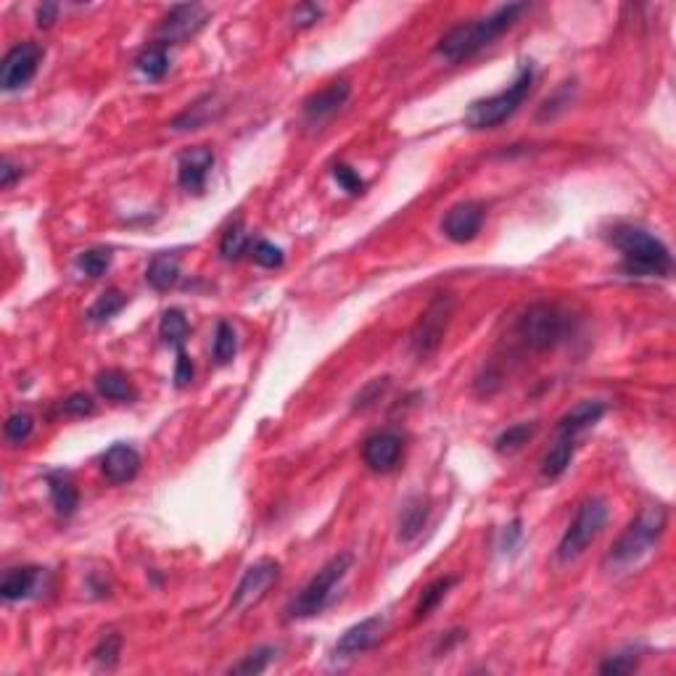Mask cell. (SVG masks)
I'll return each instance as SVG.
<instances>
[{
  "mask_svg": "<svg viewBox=\"0 0 676 676\" xmlns=\"http://www.w3.org/2000/svg\"><path fill=\"white\" fill-rule=\"evenodd\" d=\"M523 11H526V3H507V5H499L494 14L484 16V19L460 24L439 40L436 53L449 63L465 62V59L481 53L484 48H489L494 40L502 37L510 27H516Z\"/></svg>",
  "mask_w": 676,
  "mask_h": 676,
  "instance_id": "cell-1",
  "label": "cell"
},
{
  "mask_svg": "<svg viewBox=\"0 0 676 676\" xmlns=\"http://www.w3.org/2000/svg\"><path fill=\"white\" fill-rule=\"evenodd\" d=\"M669 526V510L663 505H650L634 521L626 526V531L615 539L611 553L605 557V565L611 574H623L645 563L655 553L658 542L663 539Z\"/></svg>",
  "mask_w": 676,
  "mask_h": 676,
  "instance_id": "cell-2",
  "label": "cell"
},
{
  "mask_svg": "<svg viewBox=\"0 0 676 676\" xmlns=\"http://www.w3.org/2000/svg\"><path fill=\"white\" fill-rule=\"evenodd\" d=\"M611 244L623 256V273L634 277H669L671 251L661 238L634 225H621L611 230Z\"/></svg>",
  "mask_w": 676,
  "mask_h": 676,
  "instance_id": "cell-3",
  "label": "cell"
},
{
  "mask_svg": "<svg viewBox=\"0 0 676 676\" xmlns=\"http://www.w3.org/2000/svg\"><path fill=\"white\" fill-rule=\"evenodd\" d=\"M531 88H534V66L523 63L518 77L513 80V85H507L505 91L497 92V95H489V98H481V101L470 103V109L465 111V127H470V130H494L502 122H507L521 109Z\"/></svg>",
  "mask_w": 676,
  "mask_h": 676,
  "instance_id": "cell-4",
  "label": "cell"
},
{
  "mask_svg": "<svg viewBox=\"0 0 676 676\" xmlns=\"http://www.w3.org/2000/svg\"><path fill=\"white\" fill-rule=\"evenodd\" d=\"M354 565V557L349 553H341L336 557H331L312 579L309 584L291 600L288 605V618H312V615H320L336 597V589L341 586V582L349 576Z\"/></svg>",
  "mask_w": 676,
  "mask_h": 676,
  "instance_id": "cell-5",
  "label": "cell"
},
{
  "mask_svg": "<svg viewBox=\"0 0 676 676\" xmlns=\"http://www.w3.org/2000/svg\"><path fill=\"white\" fill-rule=\"evenodd\" d=\"M571 331V317L557 304H531L516 323V336L534 352H547L563 343Z\"/></svg>",
  "mask_w": 676,
  "mask_h": 676,
  "instance_id": "cell-6",
  "label": "cell"
},
{
  "mask_svg": "<svg viewBox=\"0 0 676 676\" xmlns=\"http://www.w3.org/2000/svg\"><path fill=\"white\" fill-rule=\"evenodd\" d=\"M611 516V507L603 497H586L579 505L574 521L568 523L560 545H557V560L560 563H574L586 553V547L600 536Z\"/></svg>",
  "mask_w": 676,
  "mask_h": 676,
  "instance_id": "cell-7",
  "label": "cell"
},
{
  "mask_svg": "<svg viewBox=\"0 0 676 676\" xmlns=\"http://www.w3.org/2000/svg\"><path fill=\"white\" fill-rule=\"evenodd\" d=\"M455 317V296L452 294H436L430 304L423 309L418 323L410 331V352L418 360H429L430 354L439 352L444 343V336L449 331V323Z\"/></svg>",
  "mask_w": 676,
  "mask_h": 676,
  "instance_id": "cell-8",
  "label": "cell"
},
{
  "mask_svg": "<svg viewBox=\"0 0 676 676\" xmlns=\"http://www.w3.org/2000/svg\"><path fill=\"white\" fill-rule=\"evenodd\" d=\"M207 19H209V11L204 8V5H198V3H185V5H175L167 16H164V22L159 24V30H156V43H161L164 48L167 45H180L185 40H190L196 32L201 30L204 24H207Z\"/></svg>",
  "mask_w": 676,
  "mask_h": 676,
  "instance_id": "cell-9",
  "label": "cell"
},
{
  "mask_svg": "<svg viewBox=\"0 0 676 676\" xmlns=\"http://www.w3.org/2000/svg\"><path fill=\"white\" fill-rule=\"evenodd\" d=\"M43 62V48L37 43H19L14 45L0 66V85L3 91H19L37 74V66Z\"/></svg>",
  "mask_w": 676,
  "mask_h": 676,
  "instance_id": "cell-10",
  "label": "cell"
},
{
  "mask_svg": "<svg viewBox=\"0 0 676 676\" xmlns=\"http://www.w3.org/2000/svg\"><path fill=\"white\" fill-rule=\"evenodd\" d=\"M277 579H280V563L273 557H262L254 565H248L233 594V611H248L251 605H256Z\"/></svg>",
  "mask_w": 676,
  "mask_h": 676,
  "instance_id": "cell-11",
  "label": "cell"
},
{
  "mask_svg": "<svg viewBox=\"0 0 676 676\" xmlns=\"http://www.w3.org/2000/svg\"><path fill=\"white\" fill-rule=\"evenodd\" d=\"M487 209L481 201H460L455 204L444 219H441V233L452 241V244H470L484 225Z\"/></svg>",
  "mask_w": 676,
  "mask_h": 676,
  "instance_id": "cell-12",
  "label": "cell"
},
{
  "mask_svg": "<svg viewBox=\"0 0 676 676\" xmlns=\"http://www.w3.org/2000/svg\"><path fill=\"white\" fill-rule=\"evenodd\" d=\"M401 452H404V439L397 430H378L362 444V460L372 473H391L400 465Z\"/></svg>",
  "mask_w": 676,
  "mask_h": 676,
  "instance_id": "cell-13",
  "label": "cell"
},
{
  "mask_svg": "<svg viewBox=\"0 0 676 676\" xmlns=\"http://www.w3.org/2000/svg\"><path fill=\"white\" fill-rule=\"evenodd\" d=\"M386 629H389V621L383 615H370L365 621L349 626L336 642V655L338 658H354V655L365 652L383 640Z\"/></svg>",
  "mask_w": 676,
  "mask_h": 676,
  "instance_id": "cell-14",
  "label": "cell"
},
{
  "mask_svg": "<svg viewBox=\"0 0 676 676\" xmlns=\"http://www.w3.org/2000/svg\"><path fill=\"white\" fill-rule=\"evenodd\" d=\"M212 167H215V151L212 149H207V146L188 149L180 156V164H178V183L183 185L188 193H201Z\"/></svg>",
  "mask_w": 676,
  "mask_h": 676,
  "instance_id": "cell-15",
  "label": "cell"
},
{
  "mask_svg": "<svg viewBox=\"0 0 676 676\" xmlns=\"http://www.w3.org/2000/svg\"><path fill=\"white\" fill-rule=\"evenodd\" d=\"M101 470H103L106 481H111L114 487L130 484V481L138 476V470H140V455H138V449H132L130 444H114V447L103 455Z\"/></svg>",
  "mask_w": 676,
  "mask_h": 676,
  "instance_id": "cell-16",
  "label": "cell"
},
{
  "mask_svg": "<svg viewBox=\"0 0 676 676\" xmlns=\"http://www.w3.org/2000/svg\"><path fill=\"white\" fill-rule=\"evenodd\" d=\"M352 95V85L346 80H338V82H331L328 88L317 91L314 95H309L304 101V114L312 122H323L328 117H333L338 109L349 101Z\"/></svg>",
  "mask_w": 676,
  "mask_h": 676,
  "instance_id": "cell-17",
  "label": "cell"
},
{
  "mask_svg": "<svg viewBox=\"0 0 676 676\" xmlns=\"http://www.w3.org/2000/svg\"><path fill=\"white\" fill-rule=\"evenodd\" d=\"M608 412L605 401H579L574 410H568L560 420H557V436H574L579 439L586 429H592L603 415Z\"/></svg>",
  "mask_w": 676,
  "mask_h": 676,
  "instance_id": "cell-18",
  "label": "cell"
},
{
  "mask_svg": "<svg viewBox=\"0 0 676 676\" xmlns=\"http://www.w3.org/2000/svg\"><path fill=\"white\" fill-rule=\"evenodd\" d=\"M574 452H576V439L574 436H557L555 444L550 447V452L542 460V478H547V481L560 478L568 470L571 460H574Z\"/></svg>",
  "mask_w": 676,
  "mask_h": 676,
  "instance_id": "cell-19",
  "label": "cell"
},
{
  "mask_svg": "<svg viewBox=\"0 0 676 676\" xmlns=\"http://www.w3.org/2000/svg\"><path fill=\"white\" fill-rule=\"evenodd\" d=\"M95 389H98L101 397H106V400L111 401H132L138 397V391H135L130 375H124L122 370L114 368L101 370V372L95 375Z\"/></svg>",
  "mask_w": 676,
  "mask_h": 676,
  "instance_id": "cell-20",
  "label": "cell"
},
{
  "mask_svg": "<svg viewBox=\"0 0 676 676\" xmlns=\"http://www.w3.org/2000/svg\"><path fill=\"white\" fill-rule=\"evenodd\" d=\"M37 576H40V571L32 568V565L8 571V574L3 576V582H0V594H3V600H5V603H16V600L30 597L32 589L37 584Z\"/></svg>",
  "mask_w": 676,
  "mask_h": 676,
  "instance_id": "cell-21",
  "label": "cell"
},
{
  "mask_svg": "<svg viewBox=\"0 0 676 676\" xmlns=\"http://www.w3.org/2000/svg\"><path fill=\"white\" fill-rule=\"evenodd\" d=\"M146 280L156 291H169L180 280V262L175 254H156L146 270Z\"/></svg>",
  "mask_w": 676,
  "mask_h": 676,
  "instance_id": "cell-22",
  "label": "cell"
},
{
  "mask_svg": "<svg viewBox=\"0 0 676 676\" xmlns=\"http://www.w3.org/2000/svg\"><path fill=\"white\" fill-rule=\"evenodd\" d=\"M48 489H51V499L59 516H74V510L80 507V492L74 487V481L66 473H51L48 476Z\"/></svg>",
  "mask_w": 676,
  "mask_h": 676,
  "instance_id": "cell-23",
  "label": "cell"
},
{
  "mask_svg": "<svg viewBox=\"0 0 676 676\" xmlns=\"http://www.w3.org/2000/svg\"><path fill=\"white\" fill-rule=\"evenodd\" d=\"M429 499H423V497H412L404 507H401L400 513V539L401 542H412L420 531H423V526L429 521Z\"/></svg>",
  "mask_w": 676,
  "mask_h": 676,
  "instance_id": "cell-24",
  "label": "cell"
},
{
  "mask_svg": "<svg viewBox=\"0 0 676 676\" xmlns=\"http://www.w3.org/2000/svg\"><path fill=\"white\" fill-rule=\"evenodd\" d=\"M458 584V576H441V579H436V582H430L423 592H420V600H418V605H415V621H423V618H429L436 608H439V603L449 594V589Z\"/></svg>",
  "mask_w": 676,
  "mask_h": 676,
  "instance_id": "cell-25",
  "label": "cell"
},
{
  "mask_svg": "<svg viewBox=\"0 0 676 676\" xmlns=\"http://www.w3.org/2000/svg\"><path fill=\"white\" fill-rule=\"evenodd\" d=\"M159 336L164 338V343L175 346L178 352L185 349V341L190 336V325H188V320H185V314L180 309H167V312L161 314Z\"/></svg>",
  "mask_w": 676,
  "mask_h": 676,
  "instance_id": "cell-26",
  "label": "cell"
},
{
  "mask_svg": "<svg viewBox=\"0 0 676 676\" xmlns=\"http://www.w3.org/2000/svg\"><path fill=\"white\" fill-rule=\"evenodd\" d=\"M138 69L149 80H161L169 72V53L161 43H151L140 56H138Z\"/></svg>",
  "mask_w": 676,
  "mask_h": 676,
  "instance_id": "cell-27",
  "label": "cell"
},
{
  "mask_svg": "<svg viewBox=\"0 0 676 676\" xmlns=\"http://www.w3.org/2000/svg\"><path fill=\"white\" fill-rule=\"evenodd\" d=\"M536 433V426L534 423H518V426H510L507 430H502L494 441V449L499 455H513L518 452L523 444H528Z\"/></svg>",
  "mask_w": 676,
  "mask_h": 676,
  "instance_id": "cell-28",
  "label": "cell"
},
{
  "mask_svg": "<svg viewBox=\"0 0 676 676\" xmlns=\"http://www.w3.org/2000/svg\"><path fill=\"white\" fill-rule=\"evenodd\" d=\"M246 246H248V236H246L244 222H241V219L230 222V225H227V230L222 233L219 254H222L227 262H233V259H241V256L246 254Z\"/></svg>",
  "mask_w": 676,
  "mask_h": 676,
  "instance_id": "cell-29",
  "label": "cell"
},
{
  "mask_svg": "<svg viewBox=\"0 0 676 676\" xmlns=\"http://www.w3.org/2000/svg\"><path fill=\"white\" fill-rule=\"evenodd\" d=\"M127 304V296H124L122 291H117V288H109L106 294H101L98 296V302L88 309V320L91 323H106V320H111L114 314H120Z\"/></svg>",
  "mask_w": 676,
  "mask_h": 676,
  "instance_id": "cell-30",
  "label": "cell"
},
{
  "mask_svg": "<svg viewBox=\"0 0 676 676\" xmlns=\"http://www.w3.org/2000/svg\"><path fill=\"white\" fill-rule=\"evenodd\" d=\"M212 352H215V360L219 365H227L236 352H238V336H236V328L227 323V320H219L215 331V343H212Z\"/></svg>",
  "mask_w": 676,
  "mask_h": 676,
  "instance_id": "cell-31",
  "label": "cell"
},
{
  "mask_svg": "<svg viewBox=\"0 0 676 676\" xmlns=\"http://www.w3.org/2000/svg\"><path fill=\"white\" fill-rule=\"evenodd\" d=\"M277 655V647L273 645H265V647H256V650H251L244 661H238L236 666H230V674H262V671H267L270 669V663L275 661Z\"/></svg>",
  "mask_w": 676,
  "mask_h": 676,
  "instance_id": "cell-32",
  "label": "cell"
},
{
  "mask_svg": "<svg viewBox=\"0 0 676 676\" xmlns=\"http://www.w3.org/2000/svg\"><path fill=\"white\" fill-rule=\"evenodd\" d=\"M77 265L88 277L106 275V270L111 267V251L109 248H88L80 254Z\"/></svg>",
  "mask_w": 676,
  "mask_h": 676,
  "instance_id": "cell-33",
  "label": "cell"
},
{
  "mask_svg": "<svg viewBox=\"0 0 676 676\" xmlns=\"http://www.w3.org/2000/svg\"><path fill=\"white\" fill-rule=\"evenodd\" d=\"M120 652H122V637L117 634V632H111V634H106L98 647L92 650V658H95V663L101 666V669H114L117 666V661H120Z\"/></svg>",
  "mask_w": 676,
  "mask_h": 676,
  "instance_id": "cell-34",
  "label": "cell"
},
{
  "mask_svg": "<svg viewBox=\"0 0 676 676\" xmlns=\"http://www.w3.org/2000/svg\"><path fill=\"white\" fill-rule=\"evenodd\" d=\"M32 430H34V418L30 412H14L3 426V433L11 444H24L32 436Z\"/></svg>",
  "mask_w": 676,
  "mask_h": 676,
  "instance_id": "cell-35",
  "label": "cell"
},
{
  "mask_svg": "<svg viewBox=\"0 0 676 676\" xmlns=\"http://www.w3.org/2000/svg\"><path fill=\"white\" fill-rule=\"evenodd\" d=\"M254 262H256L259 267L275 270V267L283 265V251H280L275 244H270V241H259V244L254 246Z\"/></svg>",
  "mask_w": 676,
  "mask_h": 676,
  "instance_id": "cell-36",
  "label": "cell"
},
{
  "mask_svg": "<svg viewBox=\"0 0 676 676\" xmlns=\"http://www.w3.org/2000/svg\"><path fill=\"white\" fill-rule=\"evenodd\" d=\"M637 663H640L637 652H621L600 666V674H632L637 669Z\"/></svg>",
  "mask_w": 676,
  "mask_h": 676,
  "instance_id": "cell-37",
  "label": "cell"
},
{
  "mask_svg": "<svg viewBox=\"0 0 676 676\" xmlns=\"http://www.w3.org/2000/svg\"><path fill=\"white\" fill-rule=\"evenodd\" d=\"M333 178H336V183L346 190V193H362L365 190V180L352 169V167H346V164H336L333 167Z\"/></svg>",
  "mask_w": 676,
  "mask_h": 676,
  "instance_id": "cell-38",
  "label": "cell"
},
{
  "mask_svg": "<svg viewBox=\"0 0 676 676\" xmlns=\"http://www.w3.org/2000/svg\"><path fill=\"white\" fill-rule=\"evenodd\" d=\"M568 85H571V82H565V88H560V91L555 92L553 98H547V101H545V106H542V111H539V120H553L555 114H560L563 109H568V106H571V95H565V92L571 91Z\"/></svg>",
  "mask_w": 676,
  "mask_h": 676,
  "instance_id": "cell-39",
  "label": "cell"
},
{
  "mask_svg": "<svg viewBox=\"0 0 676 676\" xmlns=\"http://www.w3.org/2000/svg\"><path fill=\"white\" fill-rule=\"evenodd\" d=\"M63 412L74 415V418H85L95 412V401L88 394H72L69 400H63Z\"/></svg>",
  "mask_w": 676,
  "mask_h": 676,
  "instance_id": "cell-40",
  "label": "cell"
},
{
  "mask_svg": "<svg viewBox=\"0 0 676 676\" xmlns=\"http://www.w3.org/2000/svg\"><path fill=\"white\" fill-rule=\"evenodd\" d=\"M386 389H389V378L372 381L362 394H357V404H354V410H365V407H370L372 401H378V397H381Z\"/></svg>",
  "mask_w": 676,
  "mask_h": 676,
  "instance_id": "cell-41",
  "label": "cell"
},
{
  "mask_svg": "<svg viewBox=\"0 0 676 676\" xmlns=\"http://www.w3.org/2000/svg\"><path fill=\"white\" fill-rule=\"evenodd\" d=\"M190 381H193V362L185 354V349H180L178 352V362H175V386L185 389V386H190Z\"/></svg>",
  "mask_w": 676,
  "mask_h": 676,
  "instance_id": "cell-42",
  "label": "cell"
},
{
  "mask_svg": "<svg viewBox=\"0 0 676 676\" xmlns=\"http://www.w3.org/2000/svg\"><path fill=\"white\" fill-rule=\"evenodd\" d=\"M320 16H323V8H317V5H299V11L294 14V24H296V27H309V24H314Z\"/></svg>",
  "mask_w": 676,
  "mask_h": 676,
  "instance_id": "cell-43",
  "label": "cell"
},
{
  "mask_svg": "<svg viewBox=\"0 0 676 676\" xmlns=\"http://www.w3.org/2000/svg\"><path fill=\"white\" fill-rule=\"evenodd\" d=\"M56 16H59V5L56 3H43L40 8H37V27L40 30H48L53 22H56Z\"/></svg>",
  "mask_w": 676,
  "mask_h": 676,
  "instance_id": "cell-44",
  "label": "cell"
},
{
  "mask_svg": "<svg viewBox=\"0 0 676 676\" xmlns=\"http://www.w3.org/2000/svg\"><path fill=\"white\" fill-rule=\"evenodd\" d=\"M22 178V167H16L11 159H3V167H0V188H11Z\"/></svg>",
  "mask_w": 676,
  "mask_h": 676,
  "instance_id": "cell-45",
  "label": "cell"
}]
</instances>
